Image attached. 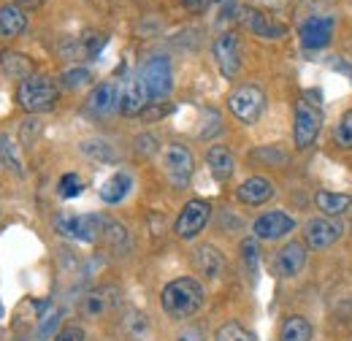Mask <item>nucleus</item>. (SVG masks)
<instances>
[{
	"label": "nucleus",
	"mask_w": 352,
	"mask_h": 341,
	"mask_svg": "<svg viewBox=\"0 0 352 341\" xmlns=\"http://www.w3.org/2000/svg\"><path fill=\"white\" fill-rule=\"evenodd\" d=\"M241 257H244L247 271L255 276V271H258V260H261V252H258V244H255L252 239H244V241H241Z\"/></svg>",
	"instance_id": "32"
},
{
	"label": "nucleus",
	"mask_w": 352,
	"mask_h": 341,
	"mask_svg": "<svg viewBox=\"0 0 352 341\" xmlns=\"http://www.w3.org/2000/svg\"><path fill=\"white\" fill-rule=\"evenodd\" d=\"M314 204L322 212V217H333L336 219V217H342L344 212H350L352 195H347V192H331V190H317Z\"/></svg>",
	"instance_id": "22"
},
{
	"label": "nucleus",
	"mask_w": 352,
	"mask_h": 341,
	"mask_svg": "<svg viewBox=\"0 0 352 341\" xmlns=\"http://www.w3.org/2000/svg\"><path fill=\"white\" fill-rule=\"evenodd\" d=\"M163 168H166V176L174 182L176 187H184L195 170V157L192 152L179 144V141H171L163 146Z\"/></svg>",
	"instance_id": "7"
},
{
	"label": "nucleus",
	"mask_w": 352,
	"mask_h": 341,
	"mask_svg": "<svg viewBox=\"0 0 352 341\" xmlns=\"http://www.w3.org/2000/svg\"><path fill=\"white\" fill-rule=\"evenodd\" d=\"M192 265H195V271H198L201 276H206V279H217V276L222 274V268H225V260H222L217 247L204 244V247H198V250L192 252Z\"/></svg>",
	"instance_id": "19"
},
{
	"label": "nucleus",
	"mask_w": 352,
	"mask_h": 341,
	"mask_svg": "<svg viewBox=\"0 0 352 341\" xmlns=\"http://www.w3.org/2000/svg\"><path fill=\"white\" fill-rule=\"evenodd\" d=\"M103 236L109 239V244H111L114 252H125L128 250V233H125V228L120 222H106Z\"/></svg>",
	"instance_id": "30"
},
{
	"label": "nucleus",
	"mask_w": 352,
	"mask_h": 341,
	"mask_svg": "<svg viewBox=\"0 0 352 341\" xmlns=\"http://www.w3.org/2000/svg\"><path fill=\"white\" fill-rule=\"evenodd\" d=\"M133 190V179L128 170H117V173H111L103 184H100V190H98V195H100V201L103 204H109V206H114V204H122L125 198H128V192Z\"/></svg>",
	"instance_id": "18"
},
{
	"label": "nucleus",
	"mask_w": 352,
	"mask_h": 341,
	"mask_svg": "<svg viewBox=\"0 0 352 341\" xmlns=\"http://www.w3.org/2000/svg\"><path fill=\"white\" fill-rule=\"evenodd\" d=\"M60 82H63V87H68V89H79V87L92 82V74H89L87 68H71V71H65L60 76Z\"/></svg>",
	"instance_id": "31"
},
{
	"label": "nucleus",
	"mask_w": 352,
	"mask_h": 341,
	"mask_svg": "<svg viewBox=\"0 0 352 341\" xmlns=\"http://www.w3.org/2000/svg\"><path fill=\"white\" fill-rule=\"evenodd\" d=\"M57 98H60V89L46 76H28V79H22V85L16 87V103L28 114L52 111L57 106Z\"/></svg>",
	"instance_id": "2"
},
{
	"label": "nucleus",
	"mask_w": 352,
	"mask_h": 341,
	"mask_svg": "<svg viewBox=\"0 0 352 341\" xmlns=\"http://www.w3.org/2000/svg\"><path fill=\"white\" fill-rule=\"evenodd\" d=\"M342 233H344V228L333 217H322L320 214V217H311V219L304 222V241H307V247H311V250L331 247L333 241L342 239Z\"/></svg>",
	"instance_id": "11"
},
{
	"label": "nucleus",
	"mask_w": 352,
	"mask_h": 341,
	"mask_svg": "<svg viewBox=\"0 0 352 341\" xmlns=\"http://www.w3.org/2000/svg\"><path fill=\"white\" fill-rule=\"evenodd\" d=\"M141 76H144V82H146V89H149V98H152V100H163V98L171 92V87H174L171 63H168V57H163V54L149 57V60L144 63V68H141Z\"/></svg>",
	"instance_id": "8"
},
{
	"label": "nucleus",
	"mask_w": 352,
	"mask_h": 341,
	"mask_svg": "<svg viewBox=\"0 0 352 341\" xmlns=\"http://www.w3.org/2000/svg\"><path fill=\"white\" fill-rule=\"evenodd\" d=\"M82 152L87 157H92V160H100V163H111L114 160V149L103 138H87V141H82Z\"/></svg>",
	"instance_id": "27"
},
{
	"label": "nucleus",
	"mask_w": 352,
	"mask_h": 341,
	"mask_svg": "<svg viewBox=\"0 0 352 341\" xmlns=\"http://www.w3.org/2000/svg\"><path fill=\"white\" fill-rule=\"evenodd\" d=\"M0 155H3V163H6V166H11L16 173H22V160L16 157L14 146H11V144H6V138H0Z\"/></svg>",
	"instance_id": "33"
},
{
	"label": "nucleus",
	"mask_w": 352,
	"mask_h": 341,
	"mask_svg": "<svg viewBox=\"0 0 352 341\" xmlns=\"http://www.w3.org/2000/svg\"><path fill=\"white\" fill-rule=\"evenodd\" d=\"M244 25L255 38H263V41H279L287 36V28L282 22H276L274 16H268L263 8H247Z\"/></svg>",
	"instance_id": "14"
},
{
	"label": "nucleus",
	"mask_w": 352,
	"mask_h": 341,
	"mask_svg": "<svg viewBox=\"0 0 352 341\" xmlns=\"http://www.w3.org/2000/svg\"><path fill=\"white\" fill-rule=\"evenodd\" d=\"M0 317H3V306H0Z\"/></svg>",
	"instance_id": "41"
},
{
	"label": "nucleus",
	"mask_w": 352,
	"mask_h": 341,
	"mask_svg": "<svg viewBox=\"0 0 352 341\" xmlns=\"http://www.w3.org/2000/svg\"><path fill=\"white\" fill-rule=\"evenodd\" d=\"M296 230V219L282 209L263 212L252 222V236L261 241H282L285 236H290Z\"/></svg>",
	"instance_id": "9"
},
{
	"label": "nucleus",
	"mask_w": 352,
	"mask_h": 341,
	"mask_svg": "<svg viewBox=\"0 0 352 341\" xmlns=\"http://www.w3.org/2000/svg\"><path fill=\"white\" fill-rule=\"evenodd\" d=\"M258 8H276V6H282L285 0H252Z\"/></svg>",
	"instance_id": "39"
},
{
	"label": "nucleus",
	"mask_w": 352,
	"mask_h": 341,
	"mask_svg": "<svg viewBox=\"0 0 352 341\" xmlns=\"http://www.w3.org/2000/svg\"><path fill=\"white\" fill-rule=\"evenodd\" d=\"M106 228V219L100 214H57L54 217V230L65 239L74 241H95Z\"/></svg>",
	"instance_id": "4"
},
{
	"label": "nucleus",
	"mask_w": 352,
	"mask_h": 341,
	"mask_svg": "<svg viewBox=\"0 0 352 341\" xmlns=\"http://www.w3.org/2000/svg\"><path fill=\"white\" fill-rule=\"evenodd\" d=\"M155 149H157V141L152 135H138L135 138V152L138 155H152Z\"/></svg>",
	"instance_id": "37"
},
{
	"label": "nucleus",
	"mask_w": 352,
	"mask_h": 341,
	"mask_svg": "<svg viewBox=\"0 0 352 341\" xmlns=\"http://www.w3.org/2000/svg\"><path fill=\"white\" fill-rule=\"evenodd\" d=\"M350 230H352V222H350Z\"/></svg>",
	"instance_id": "42"
},
{
	"label": "nucleus",
	"mask_w": 352,
	"mask_h": 341,
	"mask_svg": "<svg viewBox=\"0 0 352 341\" xmlns=\"http://www.w3.org/2000/svg\"><path fill=\"white\" fill-rule=\"evenodd\" d=\"M217 3H222V0H217Z\"/></svg>",
	"instance_id": "44"
},
{
	"label": "nucleus",
	"mask_w": 352,
	"mask_h": 341,
	"mask_svg": "<svg viewBox=\"0 0 352 341\" xmlns=\"http://www.w3.org/2000/svg\"><path fill=\"white\" fill-rule=\"evenodd\" d=\"M212 54H214V63L220 68V74L225 79H236L239 71H241V46L236 33H222L212 43Z\"/></svg>",
	"instance_id": "12"
},
{
	"label": "nucleus",
	"mask_w": 352,
	"mask_h": 341,
	"mask_svg": "<svg viewBox=\"0 0 352 341\" xmlns=\"http://www.w3.org/2000/svg\"><path fill=\"white\" fill-rule=\"evenodd\" d=\"M206 300V293H204V285L192 276H179L174 282H168L160 293V306L168 317L174 320H187L192 314L201 311Z\"/></svg>",
	"instance_id": "1"
},
{
	"label": "nucleus",
	"mask_w": 352,
	"mask_h": 341,
	"mask_svg": "<svg viewBox=\"0 0 352 341\" xmlns=\"http://www.w3.org/2000/svg\"><path fill=\"white\" fill-rule=\"evenodd\" d=\"M82 190H85V182L79 179V173H63V176H60V184H57L60 198L71 201V198L82 195Z\"/></svg>",
	"instance_id": "29"
},
{
	"label": "nucleus",
	"mask_w": 352,
	"mask_h": 341,
	"mask_svg": "<svg viewBox=\"0 0 352 341\" xmlns=\"http://www.w3.org/2000/svg\"><path fill=\"white\" fill-rule=\"evenodd\" d=\"M279 341H311V325L307 317H301V314L285 317L282 328H279Z\"/></svg>",
	"instance_id": "24"
},
{
	"label": "nucleus",
	"mask_w": 352,
	"mask_h": 341,
	"mask_svg": "<svg viewBox=\"0 0 352 341\" xmlns=\"http://www.w3.org/2000/svg\"><path fill=\"white\" fill-rule=\"evenodd\" d=\"M228 109H230V114H233L239 122H244V125H255L265 109L263 89L255 85L236 87V89L228 95Z\"/></svg>",
	"instance_id": "5"
},
{
	"label": "nucleus",
	"mask_w": 352,
	"mask_h": 341,
	"mask_svg": "<svg viewBox=\"0 0 352 341\" xmlns=\"http://www.w3.org/2000/svg\"><path fill=\"white\" fill-rule=\"evenodd\" d=\"M209 217H212V204L209 201H187L182 206V212L174 222V233L182 239V241H192L204 233V228L209 225Z\"/></svg>",
	"instance_id": "6"
},
{
	"label": "nucleus",
	"mask_w": 352,
	"mask_h": 341,
	"mask_svg": "<svg viewBox=\"0 0 352 341\" xmlns=\"http://www.w3.org/2000/svg\"><path fill=\"white\" fill-rule=\"evenodd\" d=\"M176 341H206V331L201 325H187L176 333Z\"/></svg>",
	"instance_id": "35"
},
{
	"label": "nucleus",
	"mask_w": 352,
	"mask_h": 341,
	"mask_svg": "<svg viewBox=\"0 0 352 341\" xmlns=\"http://www.w3.org/2000/svg\"><path fill=\"white\" fill-rule=\"evenodd\" d=\"M111 296H117L114 287H100V290L89 293L87 298H85V303H82V311H85L87 317H100V314H106V311L114 309L117 300H120V298H111Z\"/></svg>",
	"instance_id": "23"
},
{
	"label": "nucleus",
	"mask_w": 352,
	"mask_h": 341,
	"mask_svg": "<svg viewBox=\"0 0 352 341\" xmlns=\"http://www.w3.org/2000/svg\"><path fill=\"white\" fill-rule=\"evenodd\" d=\"M209 3H212V0H182V6H184L187 11H192V14L206 11V8H209Z\"/></svg>",
	"instance_id": "38"
},
{
	"label": "nucleus",
	"mask_w": 352,
	"mask_h": 341,
	"mask_svg": "<svg viewBox=\"0 0 352 341\" xmlns=\"http://www.w3.org/2000/svg\"><path fill=\"white\" fill-rule=\"evenodd\" d=\"M0 60H3V54H0Z\"/></svg>",
	"instance_id": "43"
},
{
	"label": "nucleus",
	"mask_w": 352,
	"mask_h": 341,
	"mask_svg": "<svg viewBox=\"0 0 352 341\" xmlns=\"http://www.w3.org/2000/svg\"><path fill=\"white\" fill-rule=\"evenodd\" d=\"M333 146L352 152V111H344L339 117V125L333 128Z\"/></svg>",
	"instance_id": "28"
},
{
	"label": "nucleus",
	"mask_w": 352,
	"mask_h": 341,
	"mask_svg": "<svg viewBox=\"0 0 352 341\" xmlns=\"http://www.w3.org/2000/svg\"><path fill=\"white\" fill-rule=\"evenodd\" d=\"M85 106H87V111L92 117H109L120 106V85H114V82L95 85L92 92L87 95V103Z\"/></svg>",
	"instance_id": "16"
},
{
	"label": "nucleus",
	"mask_w": 352,
	"mask_h": 341,
	"mask_svg": "<svg viewBox=\"0 0 352 341\" xmlns=\"http://www.w3.org/2000/svg\"><path fill=\"white\" fill-rule=\"evenodd\" d=\"M333 28H336V19L333 16H311L301 25L298 36H301V46L304 49H325L331 38H333Z\"/></svg>",
	"instance_id": "13"
},
{
	"label": "nucleus",
	"mask_w": 352,
	"mask_h": 341,
	"mask_svg": "<svg viewBox=\"0 0 352 341\" xmlns=\"http://www.w3.org/2000/svg\"><path fill=\"white\" fill-rule=\"evenodd\" d=\"M52 341H85V328L76 325V322H71V325H65Z\"/></svg>",
	"instance_id": "34"
},
{
	"label": "nucleus",
	"mask_w": 352,
	"mask_h": 341,
	"mask_svg": "<svg viewBox=\"0 0 352 341\" xmlns=\"http://www.w3.org/2000/svg\"><path fill=\"white\" fill-rule=\"evenodd\" d=\"M149 89L141 74H133L128 79L120 82V114L122 117H138L146 106H149Z\"/></svg>",
	"instance_id": "10"
},
{
	"label": "nucleus",
	"mask_w": 352,
	"mask_h": 341,
	"mask_svg": "<svg viewBox=\"0 0 352 341\" xmlns=\"http://www.w3.org/2000/svg\"><path fill=\"white\" fill-rule=\"evenodd\" d=\"M304 265H307V247L301 244V241H287L276 257H274V268H276V274L282 276V279H293V276H298L301 271H304Z\"/></svg>",
	"instance_id": "15"
},
{
	"label": "nucleus",
	"mask_w": 352,
	"mask_h": 341,
	"mask_svg": "<svg viewBox=\"0 0 352 341\" xmlns=\"http://www.w3.org/2000/svg\"><path fill=\"white\" fill-rule=\"evenodd\" d=\"M106 41H109L106 36H100V33H89L87 38H85V54H87V57H95V54L106 46Z\"/></svg>",
	"instance_id": "36"
},
{
	"label": "nucleus",
	"mask_w": 352,
	"mask_h": 341,
	"mask_svg": "<svg viewBox=\"0 0 352 341\" xmlns=\"http://www.w3.org/2000/svg\"><path fill=\"white\" fill-rule=\"evenodd\" d=\"M3 65H6V74L8 76H16V79L33 76V63L25 54H3Z\"/></svg>",
	"instance_id": "26"
},
{
	"label": "nucleus",
	"mask_w": 352,
	"mask_h": 341,
	"mask_svg": "<svg viewBox=\"0 0 352 341\" xmlns=\"http://www.w3.org/2000/svg\"><path fill=\"white\" fill-rule=\"evenodd\" d=\"M14 3H16L19 8H38L44 0H14Z\"/></svg>",
	"instance_id": "40"
},
{
	"label": "nucleus",
	"mask_w": 352,
	"mask_h": 341,
	"mask_svg": "<svg viewBox=\"0 0 352 341\" xmlns=\"http://www.w3.org/2000/svg\"><path fill=\"white\" fill-rule=\"evenodd\" d=\"M274 184L263 179V176H250V179H244L241 184H239V190H236V198L244 204V206H263L265 201H271L274 198Z\"/></svg>",
	"instance_id": "17"
},
{
	"label": "nucleus",
	"mask_w": 352,
	"mask_h": 341,
	"mask_svg": "<svg viewBox=\"0 0 352 341\" xmlns=\"http://www.w3.org/2000/svg\"><path fill=\"white\" fill-rule=\"evenodd\" d=\"M206 166L212 170V176L217 179V182H228L230 176H233V170H236V160H233V155H230V149L228 146H209V152H206Z\"/></svg>",
	"instance_id": "21"
},
{
	"label": "nucleus",
	"mask_w": 352,
	"mask_h": 341,
	"mask_svg": "<svg viewBox=\"0 0 352 341\" xmlns=\"http://www.w3.org/2000/svg\"><path fill=\"white\" fill-rule=\"evenodd\" d=\"M28 28V16H25V8H19L16 3H8V6H0V38H16L22 36Z\"/></svg>",
	"instance_id": "20"
},
{
	"label": "nucleus",
	"mask_w": 352,
	"mask_h": 341,
	"mask_svg": "<svg viewBox=\"0 0 352 341\" xmlns=\"http://www.w3.org/2000/svg\"><path fill=\"white\" fill-rule=\"evenodd\" d=\"M322 128V111L320 106L309 103L307 98H298L296 100V109H293V141H296V149L307 152L309 146L317 141Z\"/></svg>",
	"instance_id": "3"
},
{
	"label": "nucleus",
	"mask_w": 352,
	"mask_h": 341,
	"mask_svg": "<svg viewBox=\"0 0 352 341\" xmlns=\"http://www.w3.org/2000/svg\"><path fill=\"white\" fill-rule=\"evenodd\" d=\"M214 341H255V333H252L250 328H244L241 322L228 320L225 325H220V328H217Z\"/></svg>",
	"instance_id": "25"
}]
</instances>
